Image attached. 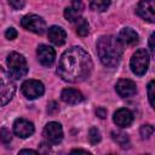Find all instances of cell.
Here are the masks:
<instances>
[{
    "label": "cell",
    "mask_w": 155,
    "mask_h": 155,
    "mask_svg": "<svg viewBox=\"0 0 155 155\" xmlns=\"http://www.w3.org/2000/svg\"><path fill=\"white\" fill-rule=\"evenodd\" d=\"M47 36L50 39V41L56 45V46H62L65 40H67V33L65 30L62 28V27H58V25H52L48 28V31H47Z\"/></svg>",
    "instance_id": "obj_14"
},
{
    "label": "cell",
    "mask_w": 155,
    "mask_h": 155,
    "mask_svg": "<svg viewBox=\"0 0 155 155\" xmlns=\"http://www.w3.org/2000/svg\"><path fill=\"white\" fill-rule=\"evenodd\" d=\"M109 155H114V154H109Z\"/></svg>",
    "instance_id": "obj_31"
},
{
    "label": "cell",
    "mask_w": 155,
    "mask_h": 155,
    "mask_svg": "<svg viewBox=\"0 0 155 155\" xmlns=\"http://www.w3.org/2000/svg\"><path fill=\"white\" fill-rule=\"evenodd\" d=\"M34 131H35L34 125L29 120L19 117V119L15 120V122H13V132H15L16 136H18L21 138L30 137L34 133Z\"/></svg>",
    "instance_id": "obj_9"
},
{
    "label": "cell",
    "mask_w": 155,
    "mask_h": 155,
    "mask_svg": "<svg viewBox=\"0 0 155 155\" xmlns=\"http://www.w3.org/2000/svg\"><path fill=\"white\" fill-rule=\"evenodd\" d=\"M61 98L64 103L71 104V105L79 104L85 99L84 94L79 90H75V88H64L61 93Z\"/></svg>",
    "instance_id": "obj_15"
},
{
    "label": "cell",
    "mask_w": 155,
    "mask_h": 155,
    "mask_svg": "<svg viewBox=\"0 0 155 155\" xmlns=\"http://www.w3.org/2000/svg\"><path fill=\"white\" fill-rule=\"evenodd\" d=\"M21 24L24 29L29 30V31H33L35 34H44L45 30H46V23L45 21L38 16V15H27L22 18L21 21Z\"/></svg>",
    "instance_id": "obj_6"
},
{
    "label": "cell",
    "mask_w": 155,
    "mask_h": 155,
    "mask_svg": "<svg viewBox=\"0 0 155 155\" xmlns=\"http://www.w3.org/2000/svg\"><path fill=\"white\" fill-rule=\"evenodd\" d=\"M6 63L8 67V74L13 79H21L28 73V64L25 58L17 52H11L7 56Z\"/></svg>",
    "instance_id": "obj_4"
},
{
    "label": "cell",
    "mask_w": 155,
    "mask_h": 155,
    "mask_svg": "<svg viewBox=\"0 0 155 155\" xmlns=\"http://www.w3.org/2000/svg\"><path fill=\"white\" fill-rule=\"evenodd\" d=\"M113 120L116 124V126H119L121 128H125V127H128L132 124L133 114L126 108H120L114 113Z\"/></svg>",
    "instance_id": "obj_13"
},
{
    "label": "cell",
    "mask_w": 155,
    "mask_h": 155,
    "mask_svg": "<svg viewBox=\"0 0 155 155\" xmlns=\"http://www.w3.org/2000/svg\"><path fill=\"white\" fill-rule=\"evenodd\" d=\"M18 155H40V154L36 153L35 150H31V149H23L19 151Z\"/></svg>",
    "instance_id": "obj_28"
},
{
    "label": "cell",
    "mask_w": 155,
    "mask_h": 155,
    "mask_svg": "<svg viewBox=\"0 0 155 155\" xmlns=\"http://www.w3.org/2000/svg\"><path fill=\"white\" fill-rule=\"evenodd\" d=\"M88 139H90V142H91L92 144H97V143H99L101 139H102L99 130L96 128V127H91L90 131H88Z\"/></svg>",
    "instance_id": "obj_21"
},
{
    "label": "cell",
    "mask_w": 155,
    "mask_h": 155,
    "mask_svg": "<svg viewBox=\"0 0 155 155\" xmlns=\"http://www.w3.org/2000/svg\"><path fill=\"white\" fill-rule=\"evenodd\" d=\"M97 53L103 65L108 68L116 67L122 57V45L113 35H103L97 42Z\"/></svg>",
    "instance_id": "obj_2"
},
{
    "label": "cell",
    "mask_w": 155,
    "mask_h": 155,
    "mask_svg": "<svg viewBox=\"0 0 155 155\" xmlns=\"http://www.w3.org/2000/svg\"><path fill=\"white\" fill-rule=\"evenodd\" d=\"M93 64L90 54L79 46H73L65 50L58 62L57 74L64 81L68 82H81L86 80Z\"/></svg>",
    "instance_id": "obj_1"
},
{
    "label": "cell",
    "mask_w": 155,
    "mask_h": 155,
    "mask_svg": "<svg viewBox=\"0 0 155 155\" xmlns=\"http://www.w3.org/2000/svg\"><path fill=\"white\" fill-rule=\"evenodd\" d=\"M88 29H90V25H88V23L85 18H80L76 22V33H78V35L86 36L88 34Z\"/></svg>",
    "instance_id": "obj_19"
},
{
    "label": "cell",
    "mask_w": 155,
    "mask_h": 155,
    "mask_svg": "<svg viewBox=\"0 0 155 155\" xmlns=\"http://www.w3.org/2000/svg\"><path fill=\"white\" fill-rule=\"evenodd\" d=\"M68 155H92V154L84 149H75V150H71Z\"/></svg>",
    "instance_id": "obj_27"
},
{
    "label": "cell",
    "mask_w": 155,
    "mask_h": 155,
    "mask_svg": "<svg viewBox=\"0 0 155 155\" xmlns=\"http://www.w3.org/2000/svg\"><path fill=\"white\" fill-rule=\"evenodd\" d=\"M38 59L39 62L45 67H51L54 63L56 59V52L54 50L48 45H40L36 50Z\"/></svg>",
    "instance_id": "obj_10"
},
{
    "label": "cell",
    "mask_w": 155,
    "mask_h": 155,
    "mask_svg": "<svg viewBox=\"0 0 155 155\" xmlns=\"http://www.w3.org/2000/svg\"><path fill=\"white\" fill-rule=\"evenodd\" d=\"M111 138L119 144V145H121L122 148H126V147H128V144H130V138H128V136L126 134V133H124V132H115V131H113L111 132Z\"/></svg>",
    "instance_id": "obj_18"
},
{
    "label": "cell",
    "mask_w": 155,
    "mask_h": 155,
    "mask_svg": "<svg viewBox=\"0 0 155 155\" xmlns=\"http://www.w3.org/2000/svg\"><path fill=\"white\" fill-rule=\"evenodd\" d=\"M115 90L120 97L127 98V97H132L137 93V85H136V82H133L130 79H121L117 81Z\"/></svg>",
    "instance_id": "obj_11"
},
{
    "label": "cell",
    "mask_w": 155,
    "mask_h": 155,
    "mask_svg": "<svg viewBox=\"0 0 155 155\" xmlns=\"http://www.w3.org/2000/svg\"><path fill=\"white\" fill-rule=\"evenodd\" d=\"M16 92L15 79L0 67V105L7 104Z\"/></svg>",
    "instance_id": "obj_3"
},
{
    "label": "cell",
    "mask_w": 155,
    "mask_h": 155,
    "mask_svg": "<svg viewBox=\"0 0 155 155\" xmlns=\"http://www.w3.org/2000/svg\"><path fill=\"white\" fill-rule=\"evenodd\" d=\"M12 139V134L10 132V130H7L6 127H2L0 130V140L4 143V144H8Z\"/></svg>",
    "instance_id": "obj_23"
},
{
    "label": "cell",
    "mask_w": 155,
    "mask_h": 155,
    "mask_svg": "<svg viewBox=\"0 0 155 155\" xmlns=\"http://www.w3.org/2000/svg\"><path fill=\"white\" fill-rule=\"evenodd\" d=\"M44 136L48 143L52 145H58L63 139V128L61 124L56 121L48 122L44 128Z\"/></svg>",
    "instance_id": "obj_7"
},
{
    "label": "cell",
    "mask_w": 155,
    "mask_h": 155,
    "mask_svg": "<svg viewBox=\"0 0 155 155\" xmlns=\"http://www.w3.org/2000/svg\"><path fill=\"white\" fill-rule=\"evenodd\" d=\"M17 35H18V33H17V30H16L15 28H8V29L5 31V36H6V39H8V40L16 39Z\"/></svg>",
    "instance_id": "obj_25"
},
{
    "label": "cell",
    "mask_w": 155,
    "mask_h": 155,
    "mask_svg": "<svg viewBox=\"0 0 155 155\" xmlns=\"http://www.w3.org/2000/svg\"><path fill=\"white\" fill-rule=\"evenodd\" d=\"M139 132H140V136H142L143 139H148V138L153 134V132H154V127H153L151 125L147 124V125H143V126L140 127Z\"/></svg>",
    "instance_id": "obj_22"
},
{
    "label": "cell",
    "mask_w": 155,
    "mask_h": 155,
    "mask_svg": "<svg viewBox=\"0 0 155 155\" xmlns=\"http://www.w3.org/2000/svg\"><path fill=\"white\" fill-rule=\"evenodd\" d=\"M22 92L28 99H35L44 94V84L39 80H27L22 84Z\"/></svg>",
    "instance_id": "obj_8"
},
{
    "label": "cell",
    "mask_w": 155,
    "mask_h": 155,
    "mask_svg": "<svg viewBox=\"0 0 155 155\" xmlns=\"http://www.w3.org/2000/svg\"><path fill=\"white\" fill-rule=\"evenodd\" d=\"M96 114H97V116L98 117H101V119H104L105 116H107V110L104 109V108H98L97 110H96Z\"/></svg>",
    "instance_id": "obj_29"
},
{
    "label": "cell",
    "mask_w": 155,
    "mask_h": 155,
    "mask_svg": "<svg viewBox=\"0 0 155 155\" xmlns=\"http://www.w3.org/2000/svg\"><path fill=\"white\" fill-rule=\"evenodd\" d=\"M149 53L145 48H139L137 50L130 61V68L133 71V74L142 76L147 73L148 68H149Z\"/></svg>",
    "instance_id": "obj_5"
},
{
    "label": "cell",
    "mask_w": 155,
    "mask_h": 155,
    "mask_svg": "<svg viewBox=\"0 0 155 155\" xmlns=\"http://www.w3.org/2000/svg\"><path fill=\"white\" fill-rule=\"evenodd\" d=\"M117 40L121 45L125 46H134L138 42V34L132 28H122L119 33Z\"/></svg>",
    "instance_id": "obj_16"
},
{
    "label": "cell",
    "mask_w": 155,
    "mask_h": 155,
    "mask_svg": "<svg viewBox=\"0 0 155 155\" xmlns=\"http://www.w3.org/2000/svg\"><path fill=\"white\" fill-rule=\"evenodd\" d=\"M148 97H149L150 105L154 108L155 107V103H154V80H151L148 85Z\"/></svg>",
    "instance_id": "obj_24"
},
{
    "label": "cell",
    "mask_w": 155,
    "mask_h": 155,
    "mask_svg": "<svg viewBox=\"0 0 155 155\" xmlns=\"http://www.w3.org/2000/svg\"><path fill=\"white\" fill-rule=\"evenodd\" d=\"M110 5V1H101V0H94V1H91L90 4V7L94 11H99V12H103L105 11Z\"/></svg>",
    "instance_id": "obj_20"
},
{
    "label": "cell",
    "mask_w": 155,
    "mask_h": 155,
    "mask_svg": "<svg viewBox=\"0 0 155 155\" xmlns=\"http://www.w3.org/2000/svg\"><path fill=\"white\" fill-rule=\"evenodd\" d=\"M82 13V4L80 1H73L69 7L64 10V17L69 22H78L81 18Z\"/></svg>",
    "instance_id": "obj_17"
},
{
    "label": "cell",
    "mask_w": 155,
    "mask_h": 155,
    "mask_svg": "<svg viewBox=\"0 0 155 155\" xmlns=\"http://www.w3.org/2000/svg\"><path fill=\"white\" fill-rule=\"evenodd\" d=\"M154 10H155V2L154 1H140V2H138L136 12L143 19H145L150 23H154L155 22Z\"/></svg>",
    "instance_id": "obj_12"
},
{
    "label": "cell",
    "mask_w": 155,
    "mask_h": 155,
    "mask_svg": "<svg viewBox=\"0 0 155 155\" xmlns=\"http://www.w3.org/2000/svg\"><path fill=\"white\" fill-rule=\"evenodd\" d=\"M154 36H155V34L153 33L150 35V39H149V48H150L151 53H154Z\"/></svg>",
    "instance_id": "obj_30"
},
{
    "label": "cell",
    "mask_w": 155,
    "mask_h": 155,
    "mask_svg": "<svg viewBox=\"0 0 155 155\" xmlns=\"http://www.w3.org/2000/svg\"><path fill=\"white\" fill-rule=\"evenodd\" d=\"M8 4H10V6H12L15 10H21L22 7H24V5H25V2L24 1H19V0H10L8 1Z\"/></svg>",
    "instance_id": "obj_26"
}]
</instances>
